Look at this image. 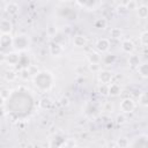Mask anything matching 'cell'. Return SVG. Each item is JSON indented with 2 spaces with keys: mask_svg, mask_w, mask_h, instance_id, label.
Instances as JSON below:
<instances>
[{
  "mask_svg": "<svg viewBox=\"0 0 148 148\" xmlns=\"http://www.w3.org/2000/svg\"><path fill=\"white\" fill-rule=\"evenodd\" d=\"M29 45H30L29 36L22 34V35H18L16 37H13V46L17 51H24L29 47Z\"/></svg>",
  "mask_w": 148,
  "mask_h": 148,
  "instance_id": "1",
  "label": "cell"
},
{
  "mask_svg": "<svg viewBox=\"0 0 148 148\" xmlns=\"http://www.w3.org/2000/svg\"><path fill=\"white\" fill-rule=\"evenodd\" d=\"M136 106V103L134 102V99L130 98V97H126V98H123L121 102H120V105H119V109H120V112L121 113H131L134 111Z\"/></svg>",
  "mask_w": 148,
  "mask_h": 148,
  "instance_id": "2",
  "label": "cell"
},
{
  "mask_svg": "<svg viewBox=\"0 0 148 148\" xmlns=\"http://www.w3.org/2000/svg\"><path fill=\"white\" fill-rule=\"evenodd\" d=\"M111 46V43H110V39L109 38H105V37H102V38H98L95 43V49L98 53H105L109 51Z\"/></svg>",
  "mask_w": 148,
  "mask_h": 148,
  "instance_id": "3",
  "label": "cell"
},
{
  "mask_svg": "<svg viewBox=\"0 0 148 148\" xmlns=\"http://www.w3.org/2000/svg\"><path fill=\"white\" fill-rule=\"evenodd\" d=\"M113 74L108 69H101L97 73V80L101 84H110L112 82Z\"/></svg>",
  "mask_w": 148,
  "mask_h": 148,
  "instance_id": "4",
  "label": "cell"
},
{
  "mask_svg": "<svg viewBox=\"0 0 148 148\" xmlns=\"http://www.w3.org/2000/svg\"><path fill=\"white\" fill-rule=\"evenodd\" d=\"M13 30V23L8 18H2L0 21V32L1 35H8Z\"/></svg>",
  "mask_w": 148,
  "mask_h": 148,
  "instance_id": "5",
  "label": "cell"
},
{
  "mask_svg": "<svg viewBox=\"0 0 148 148\" xmlns=\"http://www.w3.org/2000/svg\"><path fill=\"white\" fill-rule=\"evenodd\" d=\"M49 51H50L51 56H53V57H60L62 54V52H64V46L61 44H59V43L53 42V43L50 44Z\"/></svg>",
  "mask_w": 148,
  "mask_h": 148,
  "instance_id": "6",
  "label": "cell"
},
{
  "mask_svg": "<svg viewBox=\"0 0 148 148\" xmlns=\"http://www.w3.org/2000/svg\"><path fill=\"white\" fill-rule=\"evenodd\" d=\"M87 60L89 62V65H99L101 64V60H102V57H101V53H98L97 51H90L87 53Z\"/></svg>",
  "mask_w": 148,
  "mask_h": 148,
  "instance_id": "7",
  "label": "cell"
},
{
  "mask_svg": "<svg viewBox=\"0 0 148 148\" xmlns=\"http://www.w3.org/2000/svg\"><path fill=\"white\" fill-rule=\"evenodd\" d=\"M18 10H20V6H18L16 2H14V1H9V2H7V3L5 5V12H6L9 16L16 15V14L18 13Z\"/></svg>",
  "mask_w": 148,
  "mask_h": 148,
  "instance_id": "8",
  "label": "cell"
},
{
  "mask_svg": "<svg viewBox=\"0 0 148 148\" xmlns=\"http://www.w3.org/2000/svg\"><path fill=\"white\" fill-rule=\"evenodd\" d=\"M120 47L125 53H128V54H132L135 50V45L131 39H123L121 44H120Z\"/></svg>",
  "mask_w": 148,
  "mask_h": 148,
  "instance_id": "9",
  "label": "cell"
},
{
  "mask_svg": "<svg viewBox=\"0 0 148 148\" xmlns=\"http://www.w3.org/2000/svg\"><path fill=\"white\" fill-rule=\"evenodd\" d=\"M6 62L9 66H16L20 62V54L17 52H15V51L6 53Z\"/></svg>",
  "mask_w": 148,
  "mask_h": 148,
  "instance_id": "10",
  "label": "cell"
},
{
  "mask_svg": "<svg viewBox=\"0 0 148 148\" xmlns=\"http://www.w3.org/2000/svg\"><path fill=\"white\" fill-rule=\"evenodd\" d=\"M13 46V37L10 36V34L8 35H0V47L2 49H7Z\"/></svg>",
  "mask_w": 148,
  "mask_h": 148,
  "instance_id": "11",
  "label": "cell"
},
{
  "mask_svg": "<svg viewBox=\"0 0 148 148\" xmlns=\"http://www.w3.org/2000/svg\"><path fill=\"white\" fill-rule=\"evenodd\" d=\"M87 43H88V39L83 35H75L73 37V45L75 47H83L87 45Z\"/></svg>",
  "mask_w": 148,
  "mask_h": 148,
  "instance_id": "12",
  "label": "cell"
},
{
  "mask_svg": "<svg viewBox=\"0 0 148 148\" xmlns=\"http://www.w3.org/2000/svg\"><path fill=\"white\" fill-rule=\"evenodd\" d=\"M120 92H121V88L118 83H112L111 82L110 84H108V95H110L112 97H116Z\"/></svg>",
  "mask_w": 148,
  "mask_h": 148,
  "instance_id": "13",
  "label": "cell"
},
{
  "mask_svg": "<svg viewBox=\"0 0 148 148\" xmlns=\"http://www.w3.org/2000/svg\"><path fill=\"white\" fill-rule=\"evenodd\" d=\"M76 3L83 8H86L87 10H96L98 8V6L101 5V2H97V1H86V2H80V1H76Z\"/></svg>",
  "mask_w": 148,
  "mask_h": 148,
  "instance_id": "14",
  "label": "cell"
},
{
  "mask_svg": "<svg viewBox=\"0 0 148 148\" xmlns=\"http://www.w3.org/2000/svg\"><path fill=\"white\" fill-rule=\"evenodd\" d=\"M136 15L139 18H147L148 16V6L146 3H141L136 8Z\"/></svg>",
  "mask_w": 148,
  "mask_h": 148,
  "instance_id": "15",
  "label": "cell"
},
{
  "mask_svg": "<svg viewBox=\"0 0 148 148\" xmlns=\"http://www.w3.org/2000/svg\"><path fill=\"white\" fill-rule=\"evenodd\" d=\"M136 72L139 73V75L143 79L148 77V65L147 62H140V65L136 67Z\"/></svg>",
  "mask_w": 148,
  "mask_h": 148,
  "instance_id": "16",
  "label": "cell"
},
{
  "mask_svg": "<svg viewBox=\"0 0 148 148\" xmlns=\"http://www.w3.org/2000/svg\"><path fill=\"white\" fill-rule=\"evenodd\" d=\"M106 25H108V21H106V18H104V17H98V18H96L95 20V22H94V27L96 28V29H105L106 28Z\"/></svg>",
  "mask_w": 148,
  "mask_h": 148,
  "instance_id": "17",
  "label": "cell"
},
{
  "mask_svg": "<svg viewBox=\"0 0 148 148\" xmlns=\"http://www.w3.org/2000/svg\"><path fill=\"white\" fill-rule=\"evenodd\" d=\"M109 34H110V37L113 39H121L123 38V30L120 28H111Z\"/></svg>",
  "mask_w": 148,
  "mask_h": 148,
  "instance_id": "18",
  "label": "cell"
},
{
  "mask_svg": "<svg viewBox=\"0 0 148 148\" xmlns=\"http://www.w3.org/2000/svg\"><path fill=\"white\" fill-rule=\"evenodd\" d=\"M121 5H123L124 8L127 9V10H136V8H138V6H139V3H138L135 0H130V1H127V2H123Z\"/></svg>",
  "mask_w": 148,
  "mask_h": 148,
  "instance_id": "19",
  "label": "cell"
},
{
  "mask_svg": "<svg viewBox=\"0 0 148 148\" xmlns=\"http://www.w3.org/2000/svg\"><path fill=\"white\" fill-rule=\"evenodd\" d=\"M17 76H18V73H16V72L13 71V69L7 71L6 74H5V79H6V81H9V82H14V81L17 79Z\"/></svg>",
  "mask_w": 148,
  "mask_h": 148,
  "instance_id": "20",
  "label": "cell"
},
{
  "mask_svg": "<svg viewBox=\"0 0 148 148\" xmlns=\"http://www.w3.org/2000/svg\"><path fill=\"white\" fill-rule=\"evenodd\" d=\"M128 65L132 66V67H138L140 65V58H139V56L132 53L128 57Z\"/></svg>",
  "mask_w": 148,
  "mask_h": 148,
  "instance_id": "21",
  "label": "cell"
},
{
  "mask_svg": "<svg viewBox=\"0 0 148 148\" xmlns=\"http://www.w3.org/2000/svg\"><path fill=\"white\" fill-rule=\"evenodd\" d=\"M138 103L141 105V106H143V108H147L148 106V96H147V92H141L140 95H139V97H138Z\"/></svg>",
  "mask_w": 148,
  "mask_h": 148,
  "instance_id": "22",
  "label": "cell"
},
{
  "mask_svg": "<svg viewBox=\"0 0 148 148\" xmlns=\"http://www.w3.org/2000/svg\"><path fill=\"white\" fill-rule=\"evenodd\" d=\"M139 43L142 46H147V44H148V31L147 30L141 31V34L139 35Z\"/></svg>",
  "mask_w": 148,
  "mask_h": 148,
  "instance_id": "23",
  "label": "cell"
},
{
  "mask_svg": "<svg viewBox=\"0 0 148 148\" xmlns=\"http://www.w3.org/2000/svg\"><path fill=\"white\" fill-rule=\"evenodd\" d=\"M116 145L119 146L120 148H127V147L130 146V141H128V139L125 138V136H119V138L117 139V141H116Z\"/></svg>",
  "mask_w": 148,
  "mask_h": 148,
  "instance_id": "24",
  "label": "cell"
},
{
  "mask_svg": "<svg viewBox=\"0 0 148 148\" xmlns=\"http://www.w3.org/2000/svg\"><path fill=\"white\" fill-rule=\"evenodd\" d=\"M29 76H30V73H29L28 67H22L20 69V72H18V77H21L23 80H28Z\"/></svg>",
  "mask_w": 148,
  "mask_h": 148,
  "instance_id": "25",
  "label": "cell"
},
{
  "mask_svg": "<svg viewBox=\"0 0 148 148\" xmlns=\"http://www.w3.org/2000/svg\"><path fill=\"white\" fill-rule=\"evenodd\" d=\"M126 116L124 114V113H120V114H118L117 117H116V121H117V124H119V125H123V124H125L126 123Z\"/></svg>",
  "mask_w": 148,
  "mask_h": 148,
  "instance_id": "26",
  "label": "cell"
},
{
  "mask_svg": "<svg viewBox=\"0 0 148 148\" xmlns=\"http://www.w3.org/2000/svg\"><path fill=\"white\" fill-rule=\"evenodd\" d=\"M98 91H99V94L106 96L108 95V84H101L98 88Z\"/></svg>",
  "mask_w": 148,
  "mask_h": 148,
  "instance_id": "27",
  "label": "cell"
},
{
  "mask_svg": "<svg viewBox=\"0 0 148 148\" xmlns=\"http://www.w3.org/2000/svg\"><path fill=\"white\" fill-rule=\"evenodd\" d=\"M89 69L92 72V73H98L101 71V66L99 65H89Z\"/></svg>",
  "mask_w": 148,
  "mask_h": 148,
  "instance_id": "28",
  "label": "cell"
},
{
  "mask_svg": "<svg viewBox=\"0 0 148 148\" xmlns=\"http://www.w3.org/2000/svg\"><path fill=\"white\" fill-rule=\"evenodd\" d=\"M60 104H61L62 106H68V105H69V99H68V97L62 96V97L60 98Z\"/></svg>",
  "mask_w": 148,
  "mask_h": 148,
  "instance_id": "29",
  "label": "cell"
},
{
  "mask_svg": "<svg viewBox=\"0 0 148 148\" xmlns=\"http://www.w3.org/2000/svg\"><path fill=\"white\" fill-rule=\"evenodd\" d=\"M0 96H1V98H2V99H7V97L9 96V90L3 89V90L0 92Z\"/></svg>",
  "mask_w": 148,
  "mask_h": 148,
  "instance_id": "30",
  "label": "cell"
},
{
  "mask_svg": "<svg viewBox=\"0 0 148 148\" xmlns=\"http://www.w3.org/2000/svg\"><path fill=\"white\" fill-rule=\"evenodd\" d=\"M6 62V53L0 51V64H3Z\"/></svg>",
  "mask_w": 148,
  "mask_h": 148,
  "instance_id": "31",
  "label": "cell"
},
{
  "mask_svg": "<svg viewBox=\"0 0 148 148\" xmlns=\"http://www.w3.org/2000/svg\"><path fill=\"white\" fill-rule=\"evenodd\" d=\"M25 148H34V146H32L31 143H29V145H27V146H25Z\"/></svg>",
  "mask_w": 148,
  "mask_h": 148,
  "instance_id": "32",
  "label": "cell"
},
{
  "mask_svg": "<svg viewBox=\"0 0 148 148\" xmlns=\"http://www.w3.org/2000/svg\"><path fill=\"white\" fill-rule=\"evenodd\" d=\"M112 148H120V147H119V146H117V145H114V146H113Z\"/></svg>",
  "mask_w": 148,
  "mask_h": 148,
  "instance_id": "33",
  "label": "cell"
}]
</instances>
